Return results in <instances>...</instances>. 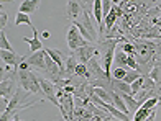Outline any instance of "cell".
<instances>
[{"label": "cell", "mask_w": 161, "mask_h": 121, "mask_svg": "<svg viewBox=\"0 0 161 121\" xmlns=\"http://www.w3.org/2000/svg\"><path fill=\"white\" fill-rule=\"evenodd\" d=\"M12 121H21V119H20L18 116H13V119H12Z\"/></svg>", "instance_id": "f546056e"}, {"label": "cell", "mask_w": 161, "mask_h": 121, "mask_svg": "<svg viewBox=\"0 0 161 121\" xmlns=\"http://www.w3.org/2000/svg\"><path fill=\"white\" fill-rule=\"evenodd\" d=\"M0 58H2V64H7V66H12L15 74H18V67L20 64L25 61V58L18 56L13 51H5V49H0Z\"/></svg>", "instance_id": "8992f818"}, {"label": "cell", "mask_w": 161, "mask_h": 121, "mask_svg": "<svg viewBox=\"0 0 161 121\" xmlns=\"http://www.w3.org/2000/svg\"><path fill=\"white\" fill-rule=\"evenodd\" d=\"M127 61H128V56H127L125 53H123V51H117V53H115L114 64H117V67L128 69V67H127Z\"/></svg>", "instance_id": "2e32d148"}, {"label": "cell", "mask_w": 161, "mask_h": 121, "mask_svg": "<svg viewBox=\"0 0 161 121\" xmlns=\"http://www.w3.org/2000/svg\"><path fill=\"white\" fill-rule=\"evenodd\" d=\"M15 25H28L33 30L35 28V25L31 23V18H30V15H25V13H17V17H15Z\"/></svg>", "instance_id": "ac0fdd59"}, {"label": "cell", "mask_w": 161, "mask_h": 121, "mask_svg": "<svg viewBox=\"0 0 161 121\" xmlns=\"http://www.w3.org/2000/svg\"><path fill=\"white\" fill-rule=\"evenodd\" d=\"M66 41H68V48L71 49L72 53L77 51L79 48H84L87 44H91L89 41H86L82 38V34H80V31L77 30L76 25H71L68 28V33H66Z\"/></svg>", "instance_id": "3957f363"}, {"label": "cell", "mask_w": 161, "mask_h": 121, "mask_svg": "<svg viewBox=\"0 0 161 121\" xmlns=\"http://www.w3.org/2000/svg\"><path fill=\"white\" fill-rule=\"evenodd\" d=\"M38 5H40L38 0H25V2L20 3L18 12L20 13H25V15H30V13H33L36 8H38Z\"/></svg>", "instance_id": "5bb4252c"}, {"label": "cell", "mask_w": 161, "mask_h": 121, "mask_svg": "<svg viewBox=\"0 0 161 121\" xmlns=\"http://www.w3.org/2000/svg\"><path fill=\"white\" fill-rule=\"evenodd\" d=\"M77 59L74 56H68V59H66V70H64V79H71V77H74V72H76V67H77Z\"/></svg>", "instance_id": "4fadbf2b"}, {"label": "cell", "mask_w": 161, "mask_h": 121, "mask_svg": "<svg viewBox=\"0 0 161 121\" xmlns=\"http://www.w3.org/2000/svg\"><path fill=\"white\" fill-rule=\"evenodd\" d=\"M140 77H142V72H140V70H128L127 75H125V82L131 85L133 82H136L138 79H140Z\"/></svg>", "instance_id": "ffe728a7"}, {"label": "cell", "mask_w": 161, "mask_h": 121, "mask_svg": "<svg viewBox=\"0 0 161 121\" xmlns=\"http://www.w3.org/2000/svg\"><path fill=\"white\" fill-rule=\"evenodd\" d=\"M82 7H84V12H82V15H80V20L77 21V23H80L84 28H86V31L91 34V38L94 39V43H96L99 38H97V31H96V26H94V23H92V18H91V15H89V12H87V8H86V3H82Z\"/></svg>", "instance_id": "ba28073f"}, {"label": "cell", "mask_w": 161, "mask_h": 121, "mask_svg": "<svg viewBox=\"0 0 161 121\" xmlns=\"http://www.w3.org/2000/svg\"><path fill=\"white\" fill-rule=\"evenodd\" d=\"M156 106H158V97H155V98H150V100H146V102L142 105V108H145V110L151 111V110H155Z\"/></svg>", "instance_id": "603a6c76"}, {"label": "cell", "mask_w": 161, "mask_h": 121, "mask_svg": "<svg viewBox=\"0 0 161 121\" xmlns=\"http://www.w3.org/2000/svg\"><path fill=\"white\" fill-rule=\"evenodd\" d=\"M120 97L123 98V102H125L127 108H128V111H130V115H131V113H136L138 110L142 108V106H140V103L136 102V98H135V97H131V95H125V93H123V95H120Z\"/></svg>", "instance_id": "9a60e30c"}, {"label": "cell", "mask_w": 161, "mask_h": 121, "mask_svg": "<svg viewBox=\"0 0 161 121\" xmlns=\"http://www.w3.org/2000/svg\"><path fill=\"white\" fill-rule=\"evenodd\" d=\"M117 17H119V15H117V12L112 8V12H110V13H108V15L104 18V28H105V31H107V33H108V31H110L112 28L115 26V20H117Z\"/></svg>", "instance_id": "e0dca14e"}, {"label": "cell", "mask_w": 161, "mask_h": 121, "mask_svg": "<svg viewBox=\"0 0 161 121\" xmlns=\"http://www.w3.org/2000/svg\"><path fill=\"white\" fill-rule=\"evenodd\" d=\"M143 82H145V75H142V77H140V79H138L136 82L131 83V90H133V93H135V95H136L138 92L142 90V87H143Z\"/></svg>", "instance_id": "d4e9b609"}, {"label": "cell", "mask_w": 161, "mask_h": 121, "mask_svg": "<svg viewBox=\"0 0 161 121\" xmlns=\"http://www.w3.org/2000/svg\"><path fill=\"white\" fill-rule=\"evenodd\" d=\"M71 54L77 59L79 64H87V62L94 58V56H99V51H97V48L94 46V44H87V46H84V48H79L77 51L71 53Z\"/></svg>", "instance_id": "5b68a950"}, {"label": "cell", "mask_w": 161, "mask_h": 121, "mask_svg": "<svg viewBox=\"0 0 161 121\" xmlns=\"http://www.w3.org/2000/svg\"><path fill=\"white\" fill-rule=\"evenodd\" d=\"M23 41L30 44V51H31V54H33V53H38V51H43V44H41V41L38 39V31H36V28H33V38H26V36H23Z\"/></svg>", "instance_id": "7c38bea8"}, {"label": "cell", "mask_w": 161, "mask_h": 121, "mask_svg": "<svg viewBox=\"0 0 161 121\" xmlns=\"http://www.w3.org/2000/svg\"><path fill=\"white\" fill-rule=\"evenodd\" d=\"M112 88H114V92H117L119 95H131V97H135V93H133V90H131V85L130 83H127L125 80H114L112 79Z\"/></svg>", "instance_id": "8fae6325"}, {"label": "cell", "mask_w": 161, "mask_h": 121, "mask_svg": "<svg viewBox=\"0 0 161 121\" xmlns=\"http://www.w3.org/2000/svg\"><path fill=\"white\" fill-rule=\"evenodd\" d=\"M7 20H8V17H7V12H5L3 5H2V8H0V28H2V30H5Z\"/></svg>", "instance_id": "484cf974"}, {"label": "cell", "mask_w": 161, "mask_h": 121, "mask_svg": "<svg viewBox=\"0 0 161 121\" xmlns=\"http://www.w3.org/2000/svg\"><path fill=\"white\" fill-rule=\"evenodd\" d=\"M155 119H156V108L151 110V113H150V116H148V119H146V121H155Z\"/></svg>", "instance_id": "83f0119b"}, {"label": "cell", "mask_w": 161, "mask_h": 121, "mask_svg": "<svg viewBox=\"0 0 161 121\" xmlns=\"http://www.w3.org/2000/svg\"><path fill=\"white\" fill-rule=\"evenodd\" d=\"M130 69H122V67H115L112 72V79L114 80H125V75Z\"/></svg>", "instance_id": "d6986e66"}, {"label": "cell", "mask_w": 161, "mask_h": 121, "mask_svg": "<svg viewBox=\"0 0 161 121\" xmlns=\"http://www.w3.org/2000/svg\"><path fill=\"white\" fill-rule=\"evenodd\" d=\"M0 49H5V51H13V48H12V44L8 43V39H7L3 30L0 31Z\"/></svg>", "instance_id": "44dd1931"}, {"label": "cell", "mask_w": 161, "mask_h": 121, "mask_svg": "<svg viewBox=\"0 0 161 121\" xmlns=\"http://www.w3.org/2000/svg\"><path fill=\"white\" fill-rule=\"evenodd\" d=\"M82 12H84L82 2H68L66 3V18L69 21H72V25L80 20Z\"/></svg>", "instance_id": "52a82bcc"}, {"label": "cell", "mask_w": 161, "mask_h": 121, "mask_svg": "<svg viewBox=\"0 0 161 121\" xmlns=\"http://www.w3.org/2000/svg\"><path fill=\"white\" fill-rule=\"evenodd\" d=\"M17 83L20 88H23L28 93H38L41 92L40 87V80H38V74H35L33 70H18L17 74Z\"/></svg>", "instance_id": "7a4b0ae2"}, {"label": "cell", "mask_w": 161, "mask_h": 121, "mask_svg": "<svg viewBox=\"0 0 161 121\" xmlns=\"http://www.w3.org/2000/svg\"><path fill=\"white\" fill-rule=\"evenodd\" d=\"M18 70H31V67L28 66V62H26V61H23V62L20 64V67H18Z\"/></svg>", "instance_id": "4316f807"}, {"label": "cell", "mask_w": 161, "mask_h": 121, "mask_svg": "<svg viewBox=\"0 0 161 121\" xmlns=\"http://www.w3.org/2000/svg\"><path fill=\"white\" fill-rule=\"evenodd\" d=\"M119 43H127V38H115V39H100L99 44H97V49H99V56L102 59V67H104L105 74L112 79V62H114V58H115V48Z\"/></svg>", "instance_id": "6da1fadb"}, {"label": "cell", "mask_w": 161, "mask_h": 121, "mask_svg": "<svg viewBox=\"0 0 161 121\" xmlns=\"http://www.w3.org/2000/svg\"><path fill=\"white\" fill-rule=\"evenodd\" d=\"M74 75H76V77H82V79H86V77H87V66H86V64H77Z\"/></svg>", "instance_id": "cb8c5ba5"}, {"label": "cell", "mask_w": 161, "mask_h": 121, "mask_svg": "<svg viewBox=\"0 0 161 121\" xmlns=\"http://www.w3.org/2000/svg\"><path fill=\"white\" fill-rule=\"evenodd\" d=\"M25 61L28 62V66L31 67V70H40V72H45L46 70V53L45 49L38 53H33L30 56H25Z\"/></svg>", "instance_id": "277c9868"}, {"label": "cell", "mask_w": 161, "mask_h": 121, "mask_svg": "<svg viewBox=\"0 0 161 121\" xmlns=\"http://www.w3.org/2000/svg\"><path fill=\"white\" fill-rule=\"evenodd\" d=\"M17 77H13V79H8V80H2L0 82V97L2 98H10L15 95V92H17Z\"/></svg>", "instance_id": "9c48e42d"}, {"label": "cell", "mask_w": 161, "mask_h": 121, "mask_svg": "<svg viewBox=\"0 0 161 121\" xmlns=\"http://www.w3.org/2000/svg\"><path fill=\"white\" fill-rule=\"evenodd\" d=\"M51 36V33L49 31H43V34H41V38H45V39H48Z\"/></svg>", "instance_id": "f1b7e54d"}, {"label": "cell", "mask_w": 161, "mask_h": 121, "mask_svg": "<svg viewBox=\"0 0 161 121\" xmlns=\"http://www.w3.org/2000/svg\"><path fill=\"white\" fill-rule=\"evenodd\" d=\"M150 113L151 111H148V110H145V108H140L135 115H133V121H146L148 119V116H150Z\"/></svg>", "instance_id": "7402d4cb"}, {"label": "cell", "mask_w": 161, "mask_h": 121, "mask_svg": "<svg viewBox=\"0 0 161 121\" xmlns=\"http://www.w3.org/2000/svg\"><path fill=\"white\" fill-rule=\"evenodd\" d=\"M45 53L58 64V66H59L61 72H63V75H64V70H66V59H68V58L64 56V53L61 51V49H56V48H46Z\"/></svg>", "instance_id": "30bf717a"}]
</instances>
